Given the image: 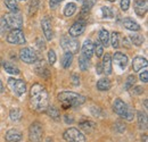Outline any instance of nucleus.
<instances>
[{"instance_id": "obj_1", "label": "nucleus", "mask_w": 148, "mask_h": 142, "mask_svg": "<svg viewBox=\"0 0 148 142\" xmlns=\"http://www.w3.org/2000/svg\"><path fill=\"white\" fill-rule=\"evenodd\" d=\"M30 104L33 110L38 113H43L48 108L49 96L48 91L42 84H33L30 90Z\"/></svg>"}, {"instance_id": "obj_2", "label": "nucleus", "mask_w": 148, "mask_h": 142, "mask_svg": "<svg viewBox=\"0 0 148 142\" xmlns=\"http://www.w3.org/2000/svg\"><path fill=\"white\" fill-rule=\"evenodd\" d=\"M58 100L62 104V107L64 109L71 108V107H77L81 106L86 102L87 98L82 94L71 92V91H63L58 94Z\"/></svg>"}, {"instance_id": "obj_3", "label": "nucleus", "mask_w": 148, "mask_h": 142, "mask_svg": "<svg viewBox=\"0 0 148 142\" xmlns=\"http://www.w3.org/2000/svg\"><path fill=\"white\" fill-rule=\"evenodd\" d=\"M113 109L122 118H124V119H127L129 122L133 119V116H134L133 110L123 100H121L120 98H117V99L114 100V102H113Z\"/></svg>"}, {"instance_id": "obj_4", "label": "nucleus", "mask_w": 148, "mask_h": 142, "mask_svg": "<svg viewBox=\"0 0 148 142\" xmlns=\"http://www.w3.org/2000/svg\"><path fill=\"white\" fill-rule=\"evenodd\" d=\"M63 137H64V139L67 142H86V137H84V134H83L80 130H77V128H75V127H70V128H67V130L64 132Z\"/></svg>"}, {"instance_id": "obj_5", "label": "nucleus", "mask_w": 148, "mask_h": 142, "mask_svg": "<svg viewBox=\"0 0 148 142\" xmlns=\"http://www.w3.org/2000/svg\"><path fill=\"white\" fill-rule=\"evenodd\" d=\"M60 46L65 53H76L79 51V41L72 36H64L60 40Z\"/></svg>"}, {"instance_id": "obj_6", "label": "nucleus", "mask_w": 148, "mask_h": 142, "mask_svg": "<svg viewBox=\"0 0 148 142\" xmlns=\"http://www.w3.org/2000/svg\"><path fill=\"white\" fill-rule=\"evenodd\" d=\"M29 138L31 142H42L43 130H42V125L39 122H34L31 124L29 128Z\"/></svg>"}, {"instance_id": "obj_7", "label": "nucleus", "mask_w": 148, "mask_h": 142, "mask_svg": "<svg viewBox=\"0 0 148 142\" xmlns=\"http://www.w3.org/2000/svg\"><path fill=\"white\" fill-rule=\"evenodd\" d=\"M19 58L24 63H26V64H34L38 60V53L33 48L25 47V48L21 49V51H19Z\"/></svg>"}, {"instance_id": "obj_8", "label": "nucleus", "mask_w": 148, "mask_h": 142, "mask_svg": "<svg viewBox=\"0 0 148 142\" xmlns=\"http://www.w3.org/2000/svg\"><path fill=\"white\" fill-rule=\"evenodd\" d=\"M25 41L26 40H25L24 32L21 29H13L7 36V42L12 44H24Z\"/></svg>"}, {"instance_id": "obj_9", "label": "nucleus", "mask_w": 148, "mask_h": 142, "mask_svg": "<svg viewBox=\"0 0 148 142\" xmlns=\"http://www.w3.org/2000/svg\"><path fill=\"white\" fill-rule=\"evenodd\" d=\"M5 22L8 27L12 29H21L23 26V18L18 13H9L5 16Z\"/></svg>"}, {"instance_id": "obj_10", "label": "nucleus", "mask_w": 148, "mask_h": 142, "mask_svg": "<svg viewBox=\"0 0 148 142\" xmlns=\"http://www.w3.org/2000/svg\"><path fill=\"white\" fill-rule=\"evenodd\" d=\"M8 87L10 88V90L17 94V96H22L25 93L26 91V84L24 81L22 80H17V79H14V77H10L8 79Z\"/></svg>"}, {"instance_id": "obj_11", "label": "nucleus", "mask_w": 148, "mask_h": 142, "mask_svg": "<svg viewBox=\"0 0 148 142\" xmlns=\"http://www.w3.org/2000/svg\"><path fill=\"white\" fill-rule=\"evenodd\" d=\"M41 27L43 31V34L46 36L47 41H51V39L54 38V32H53V25H51V20L49 17H43L41 20Z\"/></svg>"}, {"instance_id": "obj_12", "label": "nucleus", "mask_w": 148, "mask_h": 142, "mask_svg": "<svg viewBox=\"0 0 148 142\" xmlns=\"http://www.w3.org/2000/svg\"><path fill=\"white\" fill-rule=\"evenodd\" d=\"M84 30H86V23L83 20H77L70 27L69 34L72 38H77L84 32Z\"/></svg>"}, {"instance_id": "obj_13", "label": "nucleus", "mask_w": 148, "mask_h": 142, "mask_svg": "<svg viewBox=\"0 0 148 142\" xmlns=\"http://www.w3.org/2000/svg\"><path fill=\"white\" fill-rule=\"evenodd\" d=\"M134 12L139 17H144L147 13V1L146 0H134Z\"/></svg>"}, {"instance_id": "obj_14", "label": "nucleus", "mask_w": 148, "mask_h": 142, "mask_svg": "<svg viewBox=\"0 0 148 142\" xmlns=\"http://www.w3.org/2000/svg\"><path fill=\"white\" fill-rule=\"evenodd\" d=\"M34 70H36V72L38 73V75H40V76H42V77H45V79L49 77V70L47 68L46 63H45L43 59H40V60H37V61H36Z\"/></svg>"}, {"instance_id": "obj_15", "label": "nucleus", "mask_w": 148, "mask_h": 142, "mask_svg": "<svg viewBox=\"0 0 148 142\" xmlns=\"http://www.w3.org/2000/svg\"><path fill=\"white\" fill-rule=\"evenodd\" d=\"M148 65V61L144 57H134L132 60V68L134 72H140L143 68H146Z\"/></svg>"}, {"instance_id": "obj_16", "label": "nucleus", "mask_w": 148, "mask_h": 142, "mask_svg": "<svg viewBox=\"0 0 148 142\" xmlns=\"http://www.w3.org/2000/svg\"><path fill=\"white\" fill-rule=\"evenodd\" d=\"M113 60H114V63H115L119 67H121L122 70H124V68L127 67V65H128V57L122 53H114V55H113Z\"/></svg>"}, {"instance_id": "obj_17", "label": "nucleus", "mask_w": 148, "mask_h": 142, "mask_svg": "<svg viewBox=\"0 0 148 142\" xmlns=\"http://www.w3.org/2000/svg\"><path fill=\"white\" fill-rule=\"evenodd\" d=\"M93 55V43L90 39L86 40L82 44V56L87 57V58H91Z\"/></svg>"}, {"instance_id": "obj_18", "label": "nucleus", "mask_w": 148, "mask_h": 142, "mask_svg": "<svg viewBox=\"0 0 148 142\" xmlns=\"http://www.w3.org/2000/svg\"><path fill=\"white\" fill-rule=\"evenodd\" d=\"M22 133L19 132L18 130H9L7 133H6V141L7 142H18L22 140Z\"/></svg>"}, {"instance_id": "obj_19", "label": "nucleus", "mask_w": 148, "mask_h": 142, "mask_svg": "<svg viewBox=\"0 0 148 142\" xmlns=\"http://www.w3.org/2000/svg\"><path fill=\"white\" fill-rule=\"evenodd\" d=\"M101 66H103V73H105L106 75L112 74V57L110 53L104 55Z\"/></svg>"}, {"instance_id": "obj_20", "label": "nucleus", "mask_w": 148, "mask_h": 142, "mask_svg": "<svg viewBox=\"0 0 148 142\" xmlns=\"http://www.w3.org/2000/svg\"><path fill=\"white\" fill-rule=\"evenodd\" d=\"M123 26L127 30L133 31V32H137V31L140 30V25L137 22H134L133 19H131V18H124L123 19Z\"/></svg>"}, {"instance_id": "obj_21", "label": "nucleus", "mask_w": 148, "mask_h": 142, "mask_svg": "<svg viewBox=\"0 0 148 142\" xmlns=\"http://www.w3.org/2000/svg\"><path fill=\"white\" fill-rule=\"evenodd\" d=\"M137 121H138V125L141 130H147V115L143 111H138L137 113Z\"/></svg>"}, {"instance_id": "obj_22", "label": "nucleus", "mask_w": 148, "mask_h": 142, "mask_svg": "<svg viewBox=\"0 0 148 142\" xmlns=\"http://www.w3.org/2000/svg\"><path fill=\"white\" fill-rule=\"evenodd\" d=\"M99 42L103 44V47H107L110 43V33L107 30L101 29L99 31Z\"/></svg>"}, {"instance_id": "obj_23", "label": "nucleus", "mask_w": 148, "mask_h": 142, "mask_svg": "<svg viewBox=\"0 0 148 142\" xmlns=\"http://www.w3.org/2000/svg\"><path fill=\"white\" fill-rule=\"evenodd\" d=\"M72 61H73V53H65L64 56H63V58H62V67L65 68V70L69 68L71 66Z\"/></svg>"}, {"instance_id": "obj_24", "label": "nucleus", "mask_w": 148, "mask_h": 142, "mask_svg": "<svg viewBox=\"0 0 148 142\" xmlns=\"http://www.w3.org/2000/svg\"><path fill=\"white\" fill-rule=\"evenodd\" d=\"M83 6H82V10H81V17L83 16H88L90 9L92 8V6L95 5V0H84L83 1Z\"/></svg>"}, {"instance_id": "obj_25", "label": "nucleus", "mask_w": 148, "mask_h": 142, "mask_svg": "<svg viewBox=\"0 0 148 142\" xmlns=\"http://www.w3.org/2000/svg\"><path fill=\"white\" fill-rule=\"evenodd\" d=\"M97 89L99 91H107L111 89V81L108 79H100L97 82Z\"/></svg>"}, {"instance_id": "obj_26", "label": "nucleus", "mask_w": 148, "mask_h": 142, "mask_svg": "<svg viewBox=\"0 0 148 142\" xmlns=\"http://www.w3.org/2000/svg\"><path fill=\"white\" fill-rule=\"evenodd\" d=\"M3 68H5V71L7 72L8 74H12V75H18L19 73H21L18 67H16L15 65H13V64H10L8 61L3 63Z\"/></svg>"}, {"instance_id": "obj_27", "label": "nucleus", "mask_w": 148, "mask_h": 142, "mask_svg": "<svg viewBox=\"0 0 148 142\" xmlns=\"http://www.w3.org/2000/svg\"><path fill=\"white\" fill-rule=\"evenodd\" d=\"M79 67H80L81 71L89 70V67H90V59L81 55L80 58H79Z\"/></svg>"}, {"instance_id": "obj_28", "label": "nucleus", "mask_w": 148, "mask_h": 142, "mask_svg": "<svg viewBox=\"0 0 148 142\" xmlns=\"http://www.w3.org/2000/svg\"><path fill=\"white\" fill-rule=\"evenodd\" d=\"M130 40H131V42H132L134 46H137V47H140V46L144 43V41H145L144 36L138 34V33H133L132 36H130Z\"/></svg>"}, {"instance_id": "obj_29", "label": "nucleus", "mask_w": 148, "mask_h": 142, "mask_svg": "<svg viewBox=\"0 0 148 142\" xmlns=\"http://www.w3.org/2000/svg\"><path fill=\"white\" fill-rule=\"evenodd\" d=\"M75 12H76V5H75L74 2H69V3L65 6V8H64V15L67 16V17L74 15Z\"/></svg>"}, {"instance_id": "obj_30", "label": "nucleus", "mask_w": 148, "mask_h": 142, "mask_svg": "<svg viewBox=\"0 0 148 142\" xmlns=\"http://www.w3.org/2000/svg\"><path fill=\"white\" fill-rule=\"evenodd\" d=\"M5 5L12 13H18L19 9L18 5H17V0H5Z\"/></svg>"}, {"instance_id": "obj_31", "label": "nucleus", "mask_w": 148, "mask_h": 142, "mask_svg": "<svg viewBox=\"0 0 148 142\" xmlns=\"http://www.w3.org/2000/svg\"><path fill=\"white\" fill-rule=\"evenodd\" d=\"M79 126H80V128H82L86 132H91V131L95 130L96 124L93 122H90V121H84V122H81L79 124Z\"/></svg>"}, {"instance_id": "obj_32", "label": "nucleus", "mask_w": 148, "mask_h": 142, "mask_svg": "<svg viewBox=\"0 0 148 142\" xmlns=\"http://www.w3.org/2000/svg\"><path fill=\"white\" fill-rule=\"evenodd\" d=\"M46 113L48 114L49 117L54 118V119H58L60 117V114H59V110L56 108V107H49L46 109Z\"/></svg>"}, {"instance_id": "obj_33", "label": "nucleus", "mask_w": 148, "mask_h": 142, "mask_svg": "<svg viewBox=\"0 0 148 142\" xmlns=\"http://www.w3.org/2000/svg\"><path fill=\"white\" fill-rule=\"evenodd\" d=\"M9 117L13 122H18L22 117V113L18 108H13L10 111H9Z\"/></svg>"}, {"instance_id": "obj_34", "label": "nucleus", "mask_w": 148, "mask_h": 142, "mask_svg": "<svg viewBox=\"0 0 148 142\" xmlns=\"http://www.w3.org/2000/svg\"><path fill=\"white\" fill-rule=\"evenodd\" d=\"M110 40L112 41V46L114 49L119 48L120 47V33L119 32H113L111 36H110Z\"/></svg>"}, {"instance_id": "obj_35", "label": "nucleus", "mask_w": 148, "mask_h": 142, "mask_svg": "<svg viewBox=\"0 0 148 142\" xmlns=\"http://www.w3.org/2000/svg\"><path fill=\"white\" fill-rule=\"evenodd\" d=\"M93 53H95L98 58L104 55V47H103V44H101L99 41H96V42L93 43Z\"/></svg>"}, {"instance_id": "obj_36", "label": "nucleus", "mask_w": 148, "mask_h": 142, "mask_svg": "<svg viewBox=\"0 0 148 142\" xmlns=\"http://www.w3.org/2000/svg\"><path fill=\"white\" fill-rule=\"evenodd\" d=\"M39 8V0H31L29 5V15H33Z\"/></svg>"}, {"instance_id": "obj_37", "label": "nucleus", "mask_w": 148, "mask_h": 142, "mask_svg": "<svg viewBox=\"0 0 148 142\" xmlns=\"http://www.w3.org/2000/svg\"><path fill=\"white\" fill-rule=\"evenodd\" d=\"M134 82H136V76H134V75H129V76H128V79H127V82H125L124 89L130 90L132 87H133Z\"/></svg>"}, {"instance_id": "obj_38", "label": "nucleus", "mask_w": 148, "mask_h": 142, "mask_svg": "<svg viewBox=\"0 0 148 142\" xmlns=\"http://www.w3.org/2000/svg\"><path fill=\"white\" fill-rule=\"evenodd\" d=\"M101 14L104 18H112L113 17V12L110 7H103L101 8Z\"/></svg>"}, {"instance_id": "obj_39", "label": "nucleus", "mask_w": 148, "mask_h": 142, "mask_svg": "<svg viewBox=\"0 0 148 142\" xmlns=\"http://www.w3.org/2000/svg\"><path fill=\"white\" fill-rule=\"evenodd\" d=\"M48 60L50 65H54L56 63V53L54 50H49L48 51Z\"/></svg>"}, {"instance_id": "obj_40", "label": "nucleus", "mask_w": 148, "mask_h": 142, "mask_svg": "<svg viewBox=\"0 0 148 142\" xmlns=\"http://www.w3.org/2000/svg\"><path fill=\"white\" fill-rule=\"evenodd\" d=\"M120 6H121V9L123 12H127L130 7V0H121Z\"/></svg>"}, {"instance_id": "obj_41", "label": "nucleus", "mask_w": 148, "mask_h": 142, "mask_svg": "<svg viewBox=\"0 0 148 142\" xmlns=\"http://www.w3.org/2000/svg\"><path fill=\"white\" fill-rule=\"evenodd\" d=\"M139 77H140V80H141L144 83H147L148 82V71L147 70H145L144 72H141V73L139 74Z\"/></svg>"}, {"instance_id": "obj_42", "label": "nucleus", "mask_w": 148, "mask_h": 142, "mask_svg": "<svg viewBox=\"0 0 148 142\" xmlns=\"http://www.w3.org/2000/svg\"><path fill=\"white\" fill-rule=\"evenodd\" d=\"M36 43H37V47L40 49V50H43L45 48H46V44H45V41L41 39V38H38L37 41H36Z\"/></svg>"}, {"instance_id": "obj_43", "label": "nucleus", "mask_w": 148, "mask_h": 142, "mask_svg": "<svg viewBox=\"0 0 148 142\" xmlns=\"http://www.w3.org/2000/svg\"><path fill=\"white\" fill-rule=\"evenodd\" d=\"M143 92H144V89H143V87H136L134 89L132 90V93H133V94H136V96L143 94Z\"/></svg>"}, {"instance_id": "obj_44", "label": "nucleus", "mask_w": 148, "mask_h": 142, "mask_svg": "<svg viewBox=\"0 0 148 142\" xmlns=\"http://www.w3.org/2000/svg\"><path fill=\"white\" fill-rule=\"evenodd\" d=\"M62 1H63V0H49V6H50L51 8H55V7H57Z\"/></svg>"}, {"instance_id": "obj_45", "label": "nucleus", "mask_w": 148, "mask_h": 142, "mask_svg": "<svg viewBox=\"0 0 148 142\" xmlns=\"http://www.w3.org/2000/svg\"><path fill=\"white\" fill-rule=\"evenodd\" d=\"M115 126H119V127L116 128L119 132H123V131L125 130V126H124L123 124H121V123H116V124H115Z\"/></svg>"}, {"instance_id": "obj_46", "label": "nucleus", "mask_w": 148, "mask_h": 142, "mask_svg": "<svg viewBox=\"0 0 148 142\" xmlns=\"http://www.w3.org/2000/svg\"><path fill=\"white\" fill-rule=\"evenodd\" d=\"M96 72H97V74H103V66H101V64H97Z\"/></svg>"}, {"instance_id": "obj_47", "label": "nucleus", "mask_w": 148, "mask_h": 142, "mask_svg": "<svg viewBox=\"0 0 148 142\" xmlns=\"http://www.w3.org/2000/svg\"><path fill=\"white\" fill-rule=\"evenodd\" d=\"M73 80H74V82H73L74 85H79V84H80V79L76 77L75 75H73Z\"/></svg>"}, {"instance_id": "obj_48", "label": "nucleus", "mask_w": 148, "mask_h": 142, "mask_svg": "<svg viewBox=\"0 0 148 142\" xmlns=\"http://www.w3.org/2000/svg\"><path fill=\"white\" fill-rule=\"evenodd\" d=\"M2 91H3V85H2V82L0 81V93H1Z\"/></svg>"}, {"instance_id": "obj_49", "label": "nucleus", "mask_w": 148, "mask_h": 142, "mask_svg": "<svg viewBox=\"0 0 148 142\" xmlns=\"http://www.w3.org/2000/svg\"><path fill=\"white\" fill-rule=\"evenodd\" d=\"M144 142H147V135H144Z\"/></svg>"}, {"instance_id": "obj_50", "label": "nucleus", "mask_w": 148, "mask_h": 142, "mask_svg": "<svg viewBox=\"0 0 148 142\" xmlns=\"http://www.w3.org/2000/svg\"><path fill=\"white\" fill-rule=\"evenodd\" d=\"M108 1H111V2H114V1H116V0H108Z\"/></svg>"}, {"instance_id": "obj_51", "label": "nucleus", "mask_w": 148, "mask_h": 142, "mask_svg": "<svg viewBox=\"0 0 148 142\" xmlns=\"http://www.w3.org/2000/svg\"><path fill=\"white\" fill-rule=\"evenodd\" d=\"M77 1H81V2H83V1H84V0H77Z\"/></svg>"}, {"instance_id": "obj_52", "label": "nucleus", "mask_w": 148, "mask_h": 142, "mask_svg": "<svg viewBox=\"0 0 148 142\" xmlns=\"http://www.w3.org/2000/svg\"><path fill=\"white\" fill-rule=\"evenodd\" d=\"M21 1H24V0H21Z\"/></svg>"}]
</instances>
